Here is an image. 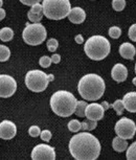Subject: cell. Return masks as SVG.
<instances>
[{
	"label": "cell",
	"mask_w": 136,
	"mask_h": 160,
	"mask_svg": "<svg viewBox=\"0 0 136 160\" xmlns=\"http://www.w3.org/2000/svg\"><path fill=\"white\" fill-rule=\"evenodd\" d=\"M69 151L74 159L95 160L101 154V143L95 136L84 131L71 137Z\"/></svg>",
	"instance_id": "1"
},
{
	"label": "cell",
	"mask_w": 136,
	"mask_h": 160,
	"mask_svg": "<svg viewBox=\"0 0 136 160\" xmlns=\"http://www.w3.org/2000/svg\"><path fill=\"white\" fill-rule=\"evenodd\" d=\"M105 89V81L95 73L84 75L78 84V93L85 101H98L104 94Z\"/></svg>",
	"instance_id": "2"
},
{
	"label": "cell",
	"mask_w": 136,
	"mask_h": 160,
	"mask_svg": "<svg viewBox=\"0 0 136 160\" xmlns=\"http://www.w3.org/2000/svg\"><path fill=\"white\" fill-rule=\"evenodd\" d=\"M78 99L72 93L66 90H59L50 98V107L60 117H68L74 113Z\"/></svg>",
	"instance_id": "3"
},
{
	"label": "cell",
	"mask_w": 136,
	"mask_h": 160,
	"mask_svg": "<svg viewBox=\"0 0 136 160\" xmlns=\"http://www.w3.org/2000/svg\"><path fill=\"white\" fill-rule=\"evenodd\" d=\"M84 50L89 59L93 61H101L110 53L111 45L110 42L103 36H92L85 42Z\"/></svg>",
	"instance_id": "4"
},
{
	"label": "cell",
	"mask_w": 136,
	"mask_h": 160,
	"mask_svg": "<svg viewBox=\"0 0 136 160\" xmlns=\"http://www.w3.org/2000/svg\"><path fill=\"white\" fill-rule=\"evenodd\" d=\"M43 14L51 20H61L68 16L71 10L69 0H43Z\"/></svg>",
	"instance_id": "5"
},
{
	"label": "cell",
	"mask_w": 136,
	"mask_h": 160,
	"mask_svg": "<svg viewBox=\"0 0 136 160\" xmlns=\"http://www.w3.org/2000/svg\"><path fill=\"white\" fill-rule=\"evenodd\" d=\"M54 80L53 74H46L42 70H29L25 75V85L33 92H43L48 83Z\"/></svg>",
	"instance_id": "6"
},
{
	"label": "cell",
	"mask_w": 136,
	"mask_h": 160,
	"mask_svg": "<svg viewBox=\"0 0 136 160\" xmlns=\"http://www.w3.org/2000/svg\"><path fill=\"white\" fill-rule=\"evenodd\" d=\"M47 32L43 24L38 23H26V26L22 32V38L24 42L32 46H37L46 40Z\"/></svg>",
	"instance_id": "7"
},
{
	"label": "cell",
	"mask_w": 136,
	"mask_h": 160,
	"mask_svg": "<svg viewBox=\"0 0 136 160\" xmlns=\"http://www.w3.org/2000/svg\"><path fill=\"white\" fill-rule=\"evenodd\" d=\"M115 133L123 139H132L136 133V125L132 119L123 117L115 123Z\"/></svg>",
	"instance_id": "8"
},
{
	"label": "cell",
	"mask_w": 136,
	"mask_h": 160,
	"mask_svg": "<svg viewBox=\"0 0 136 160\" xmlns=\"http://www.w3.org/2000/svg\"><path fill=\"white\" fill-rule=\"evenodd\" d=\"M17 83L15 78L8 74H0V98H10L16 92Z\"/></svg>",
	"instance_id": "9"
},
{
	"label": "cell",
	"mask_w": 136,
	"mask_h": 160,
	"mask_svg": "<svg viewBox=\"0 0 136 160\" xmlns=\"http://www.w3.org/2000/svg\"><path fill=\"white\" fill-rule=\"evenodd\" d=\"M32 159L34 160H54L56 159V152L53 147L45 143H40L34 148L32 152Z\"/></svg>",
	"instance_id": "10"
},
{
	"label": "cell",
	"mask_w": 136,
	"mask_h": 160,
	"mask_svg": "<svg viewBox=\"0 0 136 160\" xmlns=\"http://www.w3.org/2000/svg\"><path fill=\"white\" fill-rule=\"evenodd\" d=\"M105 110L101 104H96V102H92V104L87 105L85 110V117L91 120H101L104 117Z\"/></svg>",
	"instance_id": "11"
},
{
	"label": "cell",
	"mask_w": 136,
	"mask_h": 160,
	"mask_svg": "<svg viewBox=\"0 0 136 160\" xmlns=\"http://www.w3.org/2000/svg\"><path fill=\"white\" fill-rule=\"evenodd\" d=\"M17 127L11 120H3L0 122V138L5 140L12 139L16 136Z\"/></svg>",
	"instance_id": "12"
},
{
	"label": "cell",
	"mask_w": 136,
	"mask_h": 160,
	"mask_svg": "<svg viewBox=\"0 0 136 160\" xmlns=\"http://www.w3.org/2000/svg\"><path fill=\"white\" fill-rule=\"evenodd\" d=\"M111 77L114 81L118 83H122L123 81L127 80L128 78V70H127V67L123 64H115L113 66L112 70H111Z\"/></svg>",
	"instance_id": "13"
},
{
	"label": "cell",
	"mask_w": 136,
	"mask_h": 160,
	"mask_svg": "<svg viewBox=\"0 0 136 160\" xmlns=\"http://www.w3.org/2000/svg\"><path fill=\"white\" fill-rule=\"evenodd\" d=\"M67 17L70 22L74 24H81L86 19V13L82 8L77 7V8H71Z\"/></svg>",
	"instance_id": "14"
},
{
	"label": "cell",
	"mask_w": 136,
	"mask_h": 160,
	"mask_svg": "<svg viewBox=\"0 0 136 160\" xmlns=\"http://www.w3.org/2000/svg\"><path fill=\"white\" fill-rule=\"evenodd\" d=\"M125 109L131 113L136 112V92H128L122 99Z\"/></svg>",
	"instance_id": "15"
},
{
	"label": "cell",
	"mask_w": 136,
	"mask_h": 160,
	"mask_svg": "<svg viewBox=\"0 0 136 160\" xmlns=\"http://www.w3.org/2000/svg\"><path fill=\"white\" fill-rule=\"evenodd\" d=\"M136 49L134 47V45L131 43H123L119 46V55L123 57V59H128V60H133L135 57Z\"/></svg>",
	"instance_id": "16"
},
{
	"label": "cell",
	"mask_w": 136,
	"mask_h": 160,
	"mask_svg": "<svg viewBox=\"0 0 136 160\" xmlns=\"http://www.w3.org/2000/svg\"><path fill=\"white\" fill-rule=\"evenodd\" d=\"M112 148L114 151L118 153H122L123 151L127 150L128 148V142H127V139H123V138L116 136L112 141Z\"/></svg>",
	"instance_id": "17"
},
{
	"label": "cell",
	"mask_w": 136,
	"mask_h": 160,
	"mask_svg": "<svg viewBox=\"0 0 136 160\" xmlns=\"http://www.w3.org/2000/svg\"><path fill=\"white\" fill-rule=\"evenodd\" d=\"M14 38V32L10 28H3L0 29V40L3 42H8Z\"/></svg>",
	"instance_id": "18"
},
{
	"label": "cell",
	"mask_w": 136,
	"mask_h": 160,
	"mask_svg": "<svg viewBox=\"0 0 136 160\" xmlns=\"http://www.w3.org/2000/svg\"><path fill=\"white\" fill-rule=\"evenodd\" d=\"M87 105L88 104H87L85 101H78L74 113L77 114L78 117H85V110H86Z\"/></svg>",
	"instance_id": "19"
},
{
	"label": "cell",
	"mask_w": 136,
	"mask_h": 160,
	"mask_svg": "<svg viewBox=\"0 0 136 160\" xmlns=\"http://www.w3.org/2000/svg\"><path fill=\"white\" fill-rule=\"evenodd\" d=\"M11 50L5 45H0V62H5L10 59Z\"/></svg>",
	"instance_id": "20"
},
{
	"label": "cell",
	"mask_w": 136,
	"mask_h": 160,
	"mask_svg": "<svg viewBox=\"0 0 136 160\" xmlns=\"http://www.w3.org/2000/svg\"><path fill=\"white\" fill-rule=\"evenodd\" d=\"M98 126V122L96 120H91V119H88L87 120H84L82 122V128L84 131H91V130H94Z\"/></svg>",
	"instance_id": "21"
},
{
	"label": "cell",
	"mask_w": 136,
	"mask_h": 160,
	"mask_svg": "<svg viewBox=\"0 0 136 160\" xmlns=\"http://www.w3.org/2000/svg\"><path fill=\"white\" fill-rule=\"evenodd\" d=\"M111 107L115 110L117 115H122L123 113V110H125V106H123V102L122 99H117V101H115L114 104L111 105Z\"/></svg>",
	"instance_id": "22"
},
{
	"label": "cell",
	"mask_w": 136,
	"mask_h": 160,
	"mask_svg": "<svg viewBox=\"0 0 136 160\" xmlns=\"http://www.w3.org/2000/svg\"><path fill=\"white\" fill-rule=\"evenodd\" d=\"M82 128V122H80L77 119H71L70 122H68V129L70 132L77 133L81 130Z\"/></svg>",
	"instance_id": "23"
},
{
	"label": "cell",
	"mask_w": 136,
	"mask_h": 160,
	"mask_svg": "<svg viewBox=\"0 0 136 160\" xmlns=\"http://www.w3.org/2000/svg\"><path fill=\"white\" fill-rule=\"evenodd\" d=\"M126 158L129 159V160L136 159V141L135 142H133L131 146L128 148V150H127Z\"/></svg>",
	"instance_id": "24"
},
{
	"label": "cell",
	"mask_w": 136,
	"mask_h": 160,
	"mask_svg": "<svg viewBox=\"0 0 136 160\" xmlns=\"http://www.w3.org/2000/svg\"><path fill=\"white\" fill-rule=\"evenodd\" d=\"M112 7L116 12H122L126 7V0H112Z\"/></svg>",
	"instance_id": "25"
},
{
	"label": "cell",
	"mask_w": 136,
	"mask_h": 160,
	"mask_svg": "<svg viewBox=\"0 0 136 160\" xmlns=\"http://www.w3.org/2000/svg\"><path fill=\"white\" fill-rule=\"evenodd\" d=\"M43 13H41V14H35V13H33V12L29 11L28 13H27V17H28V19L29 21H32L33 23H38V22H40L41 19H42V17H43Z\"/></svg>",
	"instance_id": "26"
},
{
	"label": "cell",
	"mask_w": 136,
	"mask_h": 160,
	"mask_svg": "<svg viewBox=\"0 0 136 160\" xmlns=\"http://www.w3.org/2000/svg\"><path fill=\"white\" fill-rule=\"evenodd\" d=\"M122 35V29L118 26H112L109 28V36L113 39H118Z\"/></svg>",
	"instance_id": "27"
},
{
	"label": "cell",
	"mask_w": 136,
	"mask_h": 160,
	"mask_svg": "<svg viewBox=\"0 0 136 160\" xmlns=\"http://www.w3.org/2000/svg\"><path fill=\"white\" fill-rule=\"evenodd\" d=\"M59 46V42L57 39H49L47 41V49L50 51V52H53V51L57 50V48Z\"/></svg>",
	"instance_id": "28"
},
{
	"label": "cell",
	"mask_w": 136,
	"mask_h": 160,
	"mask_svg": "<svg viewBox=\"0 0 136 160\" xmlns=\"http://www.w3.org/2000/svg\"><path fill=\"white\" fill-rule=\"evenodd\" d=\"M51 63H53L51 62V58H49V57H47V56H43L39 60V64L43 68H48Z\"/></svg>",
	"instance_id": "29"
},
{
	"label": "cell",
	"mask_w": 136,
	"mask_h": 160,
	"mask_svg": "<svg viewBox=\"0 0 136 160\" xmlns=\"http://www.w3.org/2000/svg\"><path fill=\"white\" fill-rule=\"evenodd\" d=\"M28 134L31 135L32 137H38L39 135L41 134V130L38 126H32L31 128L28 129Z\"/></svg>",
	"instance_id": "30"
},
{
	"label": "cell",
	"mask_w": 136,
	"mask_h": 160,
	"mask_svg": "<svg viewBox=\"0 0 136 160\" xmlns=\"http://www.w3.org/2000/svg\"><path fill=\"white\" fill-rule=\"evenodd\" d=\"M51 136H53V134H51V132L49 130H43L40 134L41 139L43 141H46V142H48V141L51 139Z\"/></svg>",
	"instance_id": "31"
},
{
	"label": "cell",
	"mask_w": 136,
	"mask_h": 160,
	"mask_svg": "<svg viewBox=\"0 0 136 160\" xmlns=\"http://www.w3.org/2000/svg\"><path fill=\"white\" fill-rule=\"evenodd\" d=\"M128 36L132 41L136 42V24H133V25L130 26Z\"/></svg>",
	"instance_id": "32"
},
{
	"label": "cell",
	"mask_w": 136,
	"mask_h": 160,
	"mask_svg": "<svg viewBox=\"0 0 136 160\" xmlns=\"http://www.w3.org/2000/svg\"><path fill=\"white\" fill-rule=\"evenodd\" d=\"M31 12L35 14H41L43 13V7H42V4L40 3H37V4H34L31 8Z\"/></svg>",
	"instance_id": "33"
},
{
	"label": "cell",
	"mask_w": 136,
	"mask_h": 160,
	"mask_svg": "<svg viewBox=\"0 0 136 160\" xmlns=\"http://www.w3.org/2000/svg\"><path fill=\"white\" fill-rule=\"evenodd\" d=\"M42 0H20L21 3L25 4V5H28V7H33L34 4H37V3H40Z\"/></svg>",
	"instance_id": "34"
},
{
	"label": "cell",
	"mask_w": 136,
	"mask_h": 160,
	"mask_svg": "<svg viewBox=\"0 0 136 160\" xmlns=\"http://www.w3.org/2000/svg\"><path fill=\"white\" fill-rule=\"evenodd\" d=\"M61 61V56L58 55V53H54V55L51 56V62L54 63V64H58Z\"/></svg>",
	"instance_id": "35"
},
{
	"label": "cell",
	"mask_w": 136,
	"mask_h": 160,
	"mask_svg": "<svg viewBox=\"0 0 136 160\" xmlns=\"http://www.w3.org/2000/svg\"><path fill=\"white\" fill-rule=\"evenodd\" d=\"M74 41L77 42L78 44H82L84 42V39H83V36L82 35H77L74 37Z\"/></svg>",
	"instance_id": "36"
},
{
	"label": "cell",
	"mask_w": 136,
	"mask_h": 160,
	"mask_svg": "<svg viewBox=\"0 0 136 160\" xmlns=\"http://www.w3.org/2000/svg\"><path fill=\"white\" fill-rule=\"evenodd\" d=\"M101 105L103 106V108H104V110H105V111H106V110H108V109H110V107H111V105L109 104V102H103Z\"/></svg>",
	"instance_id": "37"
},
{
	"label": "cell",
	"mask_w": 136,
	"mask_h": 160,
	"mask_svg": "<svg viewBox=\"0 0 136 160\" xmlns=\"http://www.w3.org/2000/svg\"><path fill=\"white\" fill-rule=\"evenodd\" d=\"M5 15H7V13H5V11L3 10V8H0V21L4 19Z\"/></svg>",
	"instance_id": "38"
},
{
	"label": "cell",
	"mask_w": 136,
	"mask_h": 160,
	"mask_svg": "<svg viewBox=\"0 0 136 160\" xmlns=\"http://www.w3.org/2000/svg\"><path fill=\"white\" fill-rule=\"evenodd\" d=\"M132 82H133V84H134V85L136 86V77H135L134 78H133V81H132Z\"/></svg>",
	"instance_id": "39"
},
{
	"label": "cell",
	"mask_w": 136,
	"mask_h": 160,
	"mask_svg": "<svg viewBox=\"0 0 136 160\" xmlns=\"http://www.w3.org/2000/svg\"><path fill=\"white\" fill-rule=\"evenodd\" d=\"M2 4H3V1H2V0H0V8H2Z\"/></svg>",
	"instance_id": "40"
},
{
	"label": "cell",
	"mask_w": 136,
	"mask_h": 160,
	"mask_svg": "<svg viewBox=\"0 0 136 160\" xmlns=\"http://www.w3.org/2000/svg\"><path fill=\"white\" fill-rule=\"evenodd\" d=\"M135 73H136V64H135Z\"/></svg>",
	"instance_id": "41"
}]
</instances>
